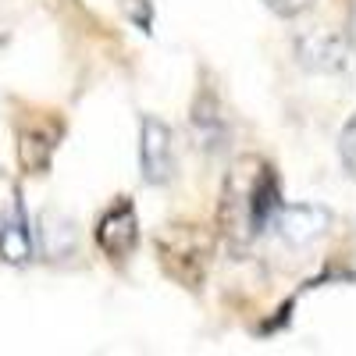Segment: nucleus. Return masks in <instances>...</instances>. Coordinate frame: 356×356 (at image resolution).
Here are the masks:
<instances>
[{"mask_svg": "<svg viewBox=\"0 0 356 356\" xmlns=\"http://www.w3.org/2000/svg\"><path fill=\"white\" fill-rule=\"evenodd\" d=\"M271 225L278 232V239L292 250H303L310 243H317L321 235H328L332 228V214L324 207H314V203H278L275 214H271Z\"/></svg>", "mask_w": 356, "mask_h": 356, "instance_id": "1", "label": "nucleus"}, {"mask_svg": "<svg viewBox=\"0 0 356 356\" xmlns=\"http://www.w3.org/2000/svg\"><path fill=\"white\" fill-rule=\"evenodd\" d=\"M171 129L161 118H143L139 122V171L150 186H161L175 171V150H171Z\"/></svg>", "mask_w": 356, "mask_h": 356, "instance_id": "2", "label": "nucleus"}, {"mask_svg": "<svg viewBox=\"0 0 356 356\" xmlns=\"http://www.w3.org/2000/svg\"><path fill=\"white\" fill-rule=\"evenodd\" d=\"M97 243H100V250L114 260H122V257H129L132 250H136V243H139V221H136V211H132V203L129 200H122L118 207H111V211L100 218V225H97Z\"/></svg>", "mask_w": 356, "mask_h": 356, "instance_id": "3", "label": "nucleus"}, {"mask_svg": "<svg viewBox=\"0 0 356 356\" xmlns=\"http://www.w3.org/2000/svg\"><path fill=\"white\" fill-rule=\"evenodd\" d=\"M296 50H300V61L307 68H317V72H339V68H346V54H349L346 43L335 33H324V29H314V33L300 36Z\"/></svg>", "mask_w": 356, "mask_h": 356, "instance_id": "4", "label": "nucleus"}, {"mask_svg": "<svg viewBox=\"0 0 356 356\" xmlns=\"http://www.w3.org/2000/svg\"><path fill=\"white\" fill-rule=\"evenodd\" d=\"M271 11H278V15H285V18H292V15H300V11H307L314 0H264Z\"/></svg>", "mask_w": 356, "mask_h": 356, "instance_id": "5", "label": "nucleus"}, {"mask_svg": "<svg viewBox=\"0 0 356 356\" xmlns=\"http://www.w3.org/2000/svg\"><path fill=\"white\" fill-rule=\"evenodd\" d=\"M353 132H356V122H346V129H342V139H339V150H346V171L353 175Z\"/></svg>", "mask_w": 356, "mask_h": 356, "instance_id": "6", "label": "nucleus"}, {"mask_svg": "<svg viewBox=\"0 0 356 356\" xmlns=\"http://www.w3.org/2000/svg\"><path fill=\"white\" fill-rule=\"evenodd\" d=\"M15 200H18V193H11V200H0V221L8 218V211H11V207H15Z\"/></svg>", "mask_w": 356, "mask_h": 356, "instance_id": "7", "label": "nucleus"}]
</instances>
